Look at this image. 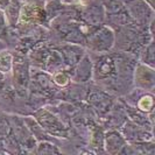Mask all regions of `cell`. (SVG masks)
<instances>
[{"label":"cell","instance_id":"1","mask_svg":"<svg viewBox=\"0 0 155 155\" xmlns=\"http://www.w3.org/2000/svg\"><path fill=\"white\" fill-rule=\"evenodd\" d=\"M45 6V0H26L21 4L19 19L15 26L18 28H28L41 25L47 15Z\"/></svg>","mask_w":155,"mask_h":155},{"label":"cell","instance_id":"2","mask_svg":"<svg viewBox=\"0 0 155 155\" xmlns=\"http://www.w3.org/2000/svg\"><path fill=\"white\" fill-rule=\"evenodd\" d=\"M85 42L93 53H109L116 45V34L109 26H99L87 35Z\"/></svg>","mask_w":155,"mask_h":155},{"label":"cell","instance_id":"3","mask_svg":"<svg viewBox=\"0 0 155 155\" xmlns=\"http://www.w3.org/2000/svg\"><path fill=\"white\" fill-rule=\"evenodd\" d=\"M125 5L128 15L140 26L146 25L147 27L149 22L154 20V8L145 0H125Z\"/></svg>","mask_w":155,"mask_h":155},{"label":"cell","instance_id":"4","mask_svg":"<svg viewBox=\"0 0 155 155\" xmlns=\"http://www.w3.org/2000/svg\"><path fill=\"white\" fill-rule=\"evenodd\" d=\"M36 121L45 131L50 135H54L55 138H68L69 135V131L64 124L46 109L40 110L36 113Z\"/></svg>","mask_w":155,"mask_h":155},{"label":"cell","instance_id":"5","mask_svg":"<svg viewBox=\"0 0 155 155\" xmlns=\"http://www.w3.org/2000/svg\"><path fill=\"white\" fill-rule=\"evenodd\" d=\"M133 83L137 89L153 92L155 86V72L153 67L138 62L133 71Z\"/></svg>","mask_w":155,"mask_h":155},{"label":"cell","instance_id":"6","mask_svg":"<svg viewBox=\"0 0 155 155\" xmlns=\"http://www.w3.org/2000/svg\"><path fill=\"white\" fill-rule=\"evenodd\" d=\"M124 138L131 143H146L153 140V134L146 128L140 127L134 123H126L124 127Z\"/></svg>","mask_w":155,"mask_h":155},{"label":"cell","instance_id":"7","mask_svg":"<svg viewBox=\"0 0 155 155\" xmlns=\"http://www.w3.org/2000/svg\"><path fill=\"white\" fill-rule=\"evenodd\" d=\"M126 139L121 133L118 131H109L106 134H104V147L106 149V152L110 154H117L120 153V150L124 148L126 145Z\"/></svg>","mask_w":155,"mask_h":155},{"label":"cell","instance_id":"8","mask_svg":"<svg viewBox=\"0 0 155 155\" xmlns=\"http://www.w3.org/2000/svg\"><path fill=\"white\" fill-rule=\"evenodd\" d=\"M58 51L62 56L64 65L68 68H75L81 58L84 56L83 48L77 46H62L58 48Z\"/></svg>","mask_w":155,"mask_h":155},{"label":"cell","instance_id":"9","mask_svg":"<svg viewBox=\"0 0 155 155\" xmlns=\"http://www.w3.org/2000/svg\"><path fill=\"white\" fill-rule=\"evenodd\" d=\"M75 74L72 76V79L78 83L87 82L90 78L92 77V62L87 55H84L81 61L77 63L75 67Z\"/></svg>","mask_w":155,"mask_h":155},{"label":"cell","instance_id":"10","mask_svg":"<svg viewBox=\"0 0 155 155\" xmlns=\"http://www.w3.org/2000/svg\"><path fill=\"white\" fill-rule=\"evenodd\" d=\"M134 107L143 112V113H153L154 111V96L153 92L148 91H141L137 98V101L134 104Z\"/></svg>","mask_w":155,"mask_h":155},{"label":"cell","instance_id":"11","mask_svg":"<svg viewBox=\"0 0 155 155\" xmlns=\"http://www.w3.org/2000/svg\"><path fill=\"white\" fill-rule=\"evenodd\" d=\"M12 70L14 71V83H16V85L27 86L28 79H29V72H28V68H27L26 63L23 62V60L19 61V62H15L13 60Z\"/></svg>","mask_w":155,"mask_h":155},{"label":"cell","instance_id":"12","mask_svg":"<svg viewBox=\"0 0 155 155\" xmlns=\"http://www.w3.org/2000/svg\"><path fill=\"white\" fill-rule=\"evenodd\" d=\"M20 8H21V4H20L19 0H11L7 8L4 11L8 25H11V26H15L16 25L18 19H19Z\"/></svg>","mask_w":155,"mask_h":155},{"label":"cell","instance_id":"13","mask_svg":"<svg viewBox=\"0 0 155 155\" xmlns=\"http://www.w3.org/2000/svg\"><path fill=\"white\" fill-rule=\"evenodd\" d=\"M94 7L86 8L84 12V19L91 25H99L103 21L104 12L103 8L99 7V5H93Z\"/></svg>","mask_w":155,"mask_h":155},{"label":"cell","instance_id":"14","mask_svg":"<svg viewBox=\"0 0 155 155\" xmlns=\"http://www.w3.org/2000/svg\"><path fill=\"white\" fill-rule=\"evenodd\" d=\"M140 62L154 68V40L145 45L140 53Z\"/></svg>","mask_w":155,"mask_h":155},{"label":"cell","instance_id":"15","mask_svg":"<svg viewBox=\"0 0 155 155\" xmlns=\"http://www.w3.org/2000/svg\"><path fill=\"white\" fill-rule=\"evenodd\" d=\"M51 81L58 87H65L69 85L70 81H71V74L68 70L60 69L51 74Z\"/></svg>","mask_w":155,"mask_h":155},{"label":"cell","instance_id":"16","mask_svg":"<svg viewBox=\"0 0 155 155\" xmlns=\"http://www.w3.org/2000/svg\"><path fill=\"white\" fill-rule=\"evenodd\" d=\"M13 67V55L9 50L0 49V74H8Z\"/></svg>","mask_w":155,"mask_h":155},{"label":"cell","instance_id":"17","mask_svg":"<svg viewBox=\"0 0 155 155\" xmlns=\"http://www.w3.org/2000/svg\"><path fill=\"white\" fill-rule=\"evenodd\" d=\"M49 50L46 47H38L33 50V53L31 55V58L33 63H35L36 65H40L41 68H45L47 62V58L49 56Z\"/></svg>","mask_w":155,"mask_h":155},{"label":"cell","instance_id":"18","mask_svg":"<svg viewBox=\"0 0 155 155\" xmlns=\"http://www.w3.org/2000/svg\"><path fill=\"white\" fill-rule=\"evenodd\" d=\"M36 147H38L36 153H39V154H56V153L58 154V153H61V150L57 148V146H55L54 143H50L48 140L40 141Z\"/></svg>","mask_w":155,"mask_h":155},{"label":"cell","instance_id":"19","mask_svg":"<svg viewBox=\"0 0 155 155\" xmlns=\"http://www.w3.org/2000/svg\"><path fill=\"white\" fill-rule=\"evenodd\" d=\"M12 125L5 117H0V138H6L11 132Z\"/></svg>","mask_w":155,"mask_h":155},{"label":"cell","instance_id":"20","mask_svg":"<svg viewBox=\"0 0 155 155\" xmlns=\"http://www.w3.org/2000/svg\"><path fill=\"white\" fill-rule=\"evenodd\" d=\"M7 20H6V16L2 9H0V39L2 36H6L7 34Z\"/></svg>","mask_w":155,"mask_h":155},{"label":"cell","instance_id":"21","mask_svg":"<svg viewBox=\"0 0 155 155\" xmlns=\"http://www.w3.org/2000/svg\"><path fill=\"white\" fill-rule=\"evenodd\" d=\"M9 2H11V0H0V9L5 11L9 5Z\"/></svg>","mask_w":155,"mask_h":155},{"label":"cell","instance_id":"22","mask_svg":"<svg viewBox=\"0 0 155 155\" xmlns=\"http://www.w3.org/2000/svg\"><path fill=\"white\" fill-rule=\"evenodd\" d=\"M145 1L147 2L149 6H152V7L154 8V6H153V5H154V0H145Z\"/></svg>","mask_w":155,"mask_h":155}]
</instances>
